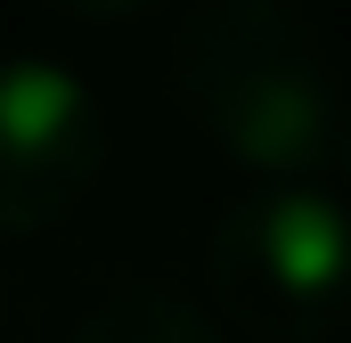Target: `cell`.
I'll list each match as a JSON object with an SVG mask.
<instances>
[{
	"label": "cell",
	"instance_id": "5",
	"mask_svg": "<svg viewBox=\"0 0 351 343\" xmlns=\"http://www.w3.org/2000/svg\"><path fill=\"white\" fill-rule=\"evenodd\" d=\"M41 8H58V16H74V25H131V16H147V8H164V0H41Z\"/></svg>",
	"mask_w": 351,
	"mask_h": 343
},
{
	"label": "cell",
	"instance_id": "6",
	"mask_svg": "<svg viewBox=\"0 0 351 343\" xmlns=\"http://www.w3.org/2000/svg\"><path fill=\"white\" fill-rule=\"evenodd\" d=\"M41 335V319H33V303L16 294V286H0V343H33Z\"/></svg>",
	"mask_w": 351,
	"mask_h": 343
},
{
	"label": "cell",
	"instance_id": "2",
	"mask_svg": "<svg viewBox=\"0 0 351 343\" xmlns=\"http://www.w3.org/2000/svg\"><path fill=\"white\" fill-rule=\"evenodd\" d=\"M213 311L254 343H335L351 319V213L311 180L221 204L204 237Z\"/></svg>",
	"mask_w": 351,
	"mask_h": 343
},
{
	"label": "cell",
	"instance_id": "1",
	"mask_svg": "<svg viewBox=\"0 0 351 343\" xmlns=\"http://www.w3.org/2000/svg\"><path fill=\"white\" fill-rule=\"evenodd\" d=\"M172 98L237 172L311 180L335 156L343 90L302 0H196L172 41Z\"/></svg>",
	"mask_w": 351,
	"mask_h": 343
},
{
	"label": "cell",
	"instance_id": "3",
	"mask_svg": "<svg viewBox=\"0 0 351 343\" xmlns=\"http://www.w3.org/2000/svg\"><path fill=\"white\" fill-rule=\"evenodd\" d=\"M106 172V115L66 66L0 58V237H49Z\"/></svg>",
	"mask_w": 351,
	"mask_h": 343
},
{
	"label": "cell",
	"instance_id": "7",
	"mask_svg": "<svg viewBox=\"0 0 351 343\" xmlns=\"http://www.w3.org/2000/svg\"><path fill=\"white\" fill-rule=\"evenodd\" d=\"M335 156H343V172H351V98H343V115H335Z\"/></svg>",
	"mask_w": 351,
	"mask_h": 343
},
{
	"label": "cell",
	"instance_id": "4",
	"mask_svg": "<svg viewBox=\"0 0 351 343\" xmlns=\"http://www.w3.org/2000/svg\"><path fill=\"white\" fill-rule=\"evenodd\" d=\"M66 343H229V335H221V319L196 294L156 286V278H123L74 319Z\"/></svg>",
	"mask_w": 351,
	"mask_h": 343
}]
</instances>
